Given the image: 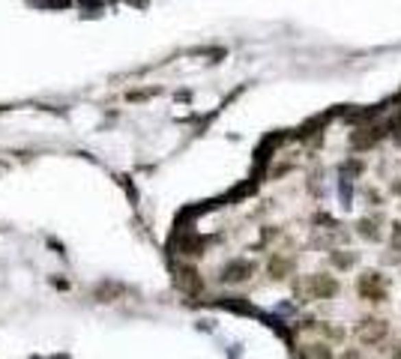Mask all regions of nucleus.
Wrapping results in <instances>:
<instances>
[{
  "label": "nucleus",
  "instance_id": "4",
  "mask_svg": "<svg viewBox=\"0 0 401 359\" xmlns=\"http://www.w3.org/2000/svg\"><path fill=\"white\" fill-rule=\"evenodd\" d=\"M252 273H255V264H252V260H231V264L222 267V282L236 284V282H245Z\"/></svg>",
  "mask_w": 401,
  "mask_h": 359
},
{
  "label": "nucleus",
  "instance_id": "3",
  "mask_svg": "<svg viewBox=\"0 0 401 359\" xmlns=\"http://www.w3.org/2000/svg\"><path fill=\"white\" fill-rule=\"evenodd\" d=\"M306 290H308V297H315V299H330L339 293V282L326 273H317V275H308Z\"/></svg>",
  "mask_w": 401,
  "mask_h": 359
},
{
  "label": "nucleus",
  "instance_id": "8",
  "mask_svg": "<svg viewBox=\"0 0 401 359\" xmlns=\"http://www.w3.org/2000/svg\"><path fill=\"white\" fill-rule=\"evenodd\" d=\"M332 264L341 267V269H348V267L356 264V255H354V251H345V255H341V251H332Z\"/></svg>",
  "mask_w": 401,
  "mask_h": 359
},
{
  "label": "nucleus",
  "instance_id": "11",
  "mask_svg": "<svg viewBox=\"0 0 401 359\" xmlns=\"http://www.w3.org/2000/svg\"><path fill=\"white\" fill-rule=\"evenodd\" d=\"M392 359H401V345H398L396 350H392Z\"/></svg>",
  "mask_w": 401,
  "mask_h": 359
},
{
  "label": "nucleus",
  "instance_id": "6",
  "mask_svg": "<svg viewBox=\"0 0 401 359\" xmlns=\"http://www.w3.org/2000/svg\"><path fill=\"white\" fill-rule=\"evenodd\" d=\"M291 269H293V264L288 258L276 255L273 260H269V275H273V279H284V275H291Z\"/></svg>",
  "mask_w": 401,
  "mask_h": 359
},
{
  "label": "nucleus",
  "instance_id": "5",
  "mask_svg": "<svg viewBox=\"0 0 401 359\" xmlns=\"http://www.w3.org/2000/svg\"><path fill=\"white\" fill-rule=\"evenodd\" d=\"M177 284H180L183 290H189V293H198V290H201V279H198V273H195V269H189V267L180 269V273H177Z\"/></svg>",
  "mask_w": 401,
  "mask_h": 359
},
{
  "label": "nucleus",
  "instance_id": "10",
  "mask_svg": "<svg viewBox=\"0 0 401 359\" xmlns=\"http://www.w3.org/2000/svg\"><path fill=\"white\" fill-rule=\"evenodd\" d=\"M341 359H363V354H359V350H345V356Z\"/></svg>",
  "mask_w": 401,
  "mask_h": 359
},
{
  "label": "nucleus",
  "instance_id": "7",
  "mask_svg": "<svg viewBox=\"0 0 401 359\" xmlns=\"http://www.w3.org/2000/svg\"><path fill=\"white\" fill-rule=\"evenodd\" d=\"M356 227H359V236H368V240H378V236H380L378 222H374V219H363Z\"/></svg>",
  "mask_w": 401,
  "mask_h": 359
},
{
  "label": "nucleus",
  "instance_id": "1",
  "mask_svg": "<svg viewBox=\"0 0 401 359\" xmlns=\"http://www.w3.org/2000/svg\"><path fill=\"white\" fill-rule=\"evenodd\" d=\"M356 293L363 299L380 303V299H387V282H383V275L378 273V269H365L356 282Z\"/></svg>",
  "mask_w": 401,
  "mask_h": 359
},
{
  "label": "nucleus",
  "instance_id": "2",
  "mask_svg": "<svg viewBox=\"0 0 401 359\" xmlns=\"http://www.w3.org/2000/svg\"><path fill=\"white\" fill-rule=\"evenodd\" d=\"M387 332H389V326H387V321H380V317H363L356 326V338L368 347L380 345V341L387 338Z\"/></svg>",
  "mask_w": 401,
  "mask_h": 359
},
{
  "label": "nucleus",
  "instance_id": "9",
  "mask_svg": "<svg viewBox=\"0 0 401 359\" xmlns=\"http://www.w3.org/2000/svg\"><path fill=\"white\" fill-rule=\"evenodd\" d=\"M392 251H401V225H392V236H389Z\"/></svg>",
  "mask_w": 401,
  "mask_h": 359
}]
</instances>
